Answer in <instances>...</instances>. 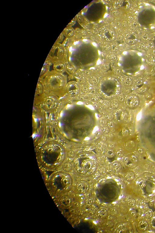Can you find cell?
Segmentation results:
<instances>
[{"instance_id":"52a82bcc","label":"cell","mask_w":155,"mask_h":233,"mask_svg":"<svg viewBox=\"0 0 155 233\" xmlns=\"http://www.w3.org/2000/svg\"><path fill=\"white\" fill-rule=\"evenodd\" d=\"M67 55L65 51L60 43L55 42L47 57L53 64L57 62H67Z\"/></svg>"},{"instance_id":"6da1fadb","label":"cell","mask_w":155,"mask_h":233,"mask_svg":"<svg viewBox=\"0 0 155 233\" xmlns=\"http://www.w3.org/2000/svg\"><path fill=\"white\" fill-rule=\"evenodd\" d=\"M63 137L56 127L49 126L45 139L35 148L39 169L53 172L66 163V151L63 143Z\"/></svg>"},{"instance_id":"30bf717a","label":"cell","mask_w":155,"mask_h":233,"mask_svg":"<svg viewBox=\"0 0 155 233\" xmlns=\"http://www.w3.org/2000/svg\"><path fill=\"white\" fill-rule=\"evenodd\" d=\"M138 229L141 231H145L149 227L148 223L145 220H141L139 222L138 224Z\"/></svg>"},{"instance_id":"9c48e42d","label":"cell","mask_w":155,"mask_h":233,"mask_svg":"<svg viewBox=\"0 0 155 233\" xmlns=\"http://www.w3.org/2000/svg\"><path fill=\"white\" fill-rule=\"evenodd\" d=\"M54 70L58 72L63 73L66 69V62L59 61L54 64Z\"/></svg>"},{"instance_id":"8992f818","label":"cell","mask_w":155,"mask_h":233,"mask_svg":"<svg viewBox=\"0 0 155 233\" xmlns=\"http://www.w3.org/2000/svg\"><path fill=\"white\" fill-rule=\"evenodd\" d=\"M60 98L52 94L43 93L35 96L33 105L39 107L48 116L54 115L57 111Z\"/></svg>"},{"instance_id":"5b68a950","label":"cell","mask_w":155,"mask_h":233,"mask_svg":"<svg viewBox=\"0 0 155 233\" xmlns=\"http://www.w3.org/2000/svg\"><path fill=\"white\" fill-rule=\"evenodd\" d=\"M33 137L35 148L45 139L49 129L47 114L39 107L33 105Z\"/></svg>"},{"instance_id":"ba28073f","label":"cell","mask_w":155,"mask_h":233,"mask_svg":"<svg viewBox=\"0 0 155 233\" xmlns=\"http://www.w3.org/2000/svg\"><path fill=\"white\" fill-rule=\"evenodd\" d=\"M52 64H53L52 62L48 57H47L42 69L39 79L42 78L45 76L49 71L50 67Z\"/></svg>"},{"instance_id":"7a4b0ae2","label":"cell","mask_w":155,"mask_h":233,"mask_svg":"<svg viewBox=\"0 0 155 233\" xmlns=\"http://www.w3.org/2000/svg\"><path fill=\"white\" fill-rule=\"evenodd\" d=\"M135 21L138 29L150 36L155 35V1H140L134 11Z\"/></svg>"},{"instance_id":"277c9868","label":"cell","mask_w":155,"mask_h":233,"mask_svg":"<svg viewBox=\"0 0 155 233\" xmlns=\"http://www.w3.org/2000/svg\"><path fill=\"white\" fill-rule=\"evenodd\" d=\"M38 81L43 86L44 93L53 94L60 99L65 95L66 78L63 73L49 71Z\"/></svg>"},{"instance_id":"7c38bea8","label":"cell","mask_w":155,"mask_h":233,"mask_svg":"<svg viewBox=\"0 0 155 233\" xmlns=\"http://www.w3.org/2000/svg\"><path fill=\"white\" fill-rule=\"evenodd\" d=\"M152 215L153 213L152 212L150 211V210H148V211H147L145 213L146 217L147 218H149L152 217Z\"/></svg>"},{"instance_id":"3957f363","label":"cell","mask_w":155,"mask_h":233,"mask_svg":"<svg viewBox=\"0 0 155 233\" xmlns=\"http://www.w3.org/2000/svg\"><path fill=\"white\" fill-rule=\"evenodd\" d=\"M124 54L121 65L124 73L136 76L145 70L147 59L144 51L135 48L127 50Z\"/></svg>"},{"instance_id":"8fae6325","label":"cell","mask_w":155,"mask_h":233,"mask_svg":"<svg viewBox=\"0 0 155 233\" xmlns=\"http://www.w3.org/2000/svg\"><path fill=\"white\" fill-rule=\"evenodd\" d=\"M63 34L62 33L60 36L58 37V38L56 41L55 42L57 43H60L63 40Z\"/></svg>"},{"instance_id":"4fadbf2b","label":"cell","mask_w":155,"mask_h":233,"mask_svg":"<svg viewBox=\"0 0 155 233\" xmlns=\"http://www.w3.org/2000/svg\"><path fill=\"white\" fill-rule=\"evenodd\" d=\"M154 66H155V64H154Z\"/></svg>"}]
</instances>
